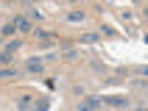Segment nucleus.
<instances>
[{"label": "nucleus", "mask_w": 148, "mask_h": 111, "mask_svg": "<svg viewBox=\"0 0 148 111\" xmlns=\"http://www.w3.org/2000/svg\"><path fill=\"white\" fill-rule=\"evenodd\" d=\"M28 72H42V61L39 58H31V61H28Z\"/></svg>", "instance_id": "39448f33"}, {"label": "nucleus", "mask_w": 148, "mask_h": 111, "mask_svg": "<svg viewBox=\"0 0 148 111\" xmlns=\"http://www.w3.org/2000/svg\"><path fill=\"white\" fill-rule=\"evenodd\" d=\"M17 106H20V108H31V97H23V100H20Z\"/></svg>", "instance_id": "1a4fd4ad"}, {"label": "nucleus", "mask_w": 148, "mask_h": 111, "mask_svg": "<svg viewBox=\"0 0 148 111\" xmlns=\"http://www.w3.org/2000/svg\"><path fill=\"white\" fill-rule=\"evenodd\" d=\"M81 106H84V108H98V106H101V97H87Z\"/></svg>", "instance_id": "20e7f679"}, {"label": "nucleus", "mask_w": 148, "mask_h": 111, "mask_svg": "<svg viewBox=\"0 0 148 111\" xmlns=\"http://www.w3.org/2000/svg\"><path fill=\"white\" fill-rule=\"evenodd\" d=\"M11 56H14V53H8V50H6V53H0V64H8V61H11Z\"/></svg>", "instance_id": "6e6552de"}, {"label": "nucleus", "mask_w": 148, "mask_h": 111, "mask_svg": "<svg viewBox=\"0 0 148 111\" xmlns=\"http://www.w3.org/2000/svg\"><path fill=\"white\" fill-rule=\"evenodd\" d=\"M106 103H109V106H117V108H123V106H129V100H126V97H106Z\"/></svg>", "instance_id": "7ed1b4c3"}, {"label": "nucleus", "mask_w": 148, "mask_h": 111, "mask_svg": "<svg viewBox=\"0 0 148 111\" xmlns=\"http://www.w3.org/2000/svg\"><path fill=\"white\" fill-rule=\"evenodd\" d=\"M67 20H70V22H81V20H84V11H73Z\"/></svg>", "instance_id": "423d86ee"}, {"label": "nucleus", "mask_w": 148, "mask_h": 111, "mask_svg": "<svg viewBox=\"0 0 148 111\" xmlns=\"http://www.w3.org/2000/svg\"><path fill=\"white\" fill-rule=\"evenodd\" d=\"M6 50H8V53H17V50H20V42H8Z\"/></svg>", "instance_id": "0eeeda50"}, {"label": "nucleus", "mask_w": 148, "mask_h": 111, "mask_svg": "<svg viewBox=\"0 0 148 111\" xmlns=\"http://www.w3.org/2000/svg\"><path fill=\"white\" fill-rule=\"evenodd\" d=\"M11 25H14V31H20V33H28V31H31V20H28V17H17Z\"/></svg>", "instance_id": "f257e3e1"}, {"label": "nucleus", "mask_w": 148, "mask_h": 111, "mask_svg": "<svg viewBox=\"0 0 148 111\" xmlns=\"http://www.w3.org/2000/svg\"><path fill=\"white\" fill-rule=\"evenodd\" d=\"M0 78H3V81H14V78H20V72L6 67V70H0Z\"/></svg>", "instance_id": "f03ea898"}]
</instances>
